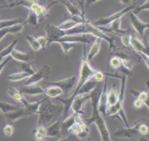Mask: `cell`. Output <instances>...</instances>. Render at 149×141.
Here are the masks:
<instances>
[{"label":"cell","instance_id":"cell-1","mask_svg":"<svg viewBox=\"0 0 149 141\" xmlns=\"http://www.w3.org/2000/svg\"><path fill=\"white\" fill-rule=\"evenodd\" d=\"M102 89H103V85L102 87H97L93 89L91 93H89V100H91V106H92V116L88 120H84L87 125H91L92 123H94L99 130V134H100V138L102 141H113L110 136V133L108 129V125L105 123V119L103 116L99 113V109H98V102H99V97H100L102 94Z\"/></svg>","mask_w":149,"mask_h":141},{"label":"cell","instance_id":"cell-2","mask_svg":"<svg viewBox=\"0 0 149 141\" xmlns=\"http://www.w3.org/2000/svg\"><path fill=\"white\" fill-rule=\"evenodd\" d=\"M37 114H38V125H45L55 116L63 114V106L54 105L52 102V99L45 96L40 102Z\"/></svg>","mask_w":149,"mask_h":141},{"label":"cell","instance_id":"cell-3","mask_svg":"<svg viewBox=\"0 0 149 141\" xmlns=\"http://www.w3.org/2000/svg\"><path fill=\"white\" fill-rule=\"evenodd\" d=\"M126 80L127 77L122 76L121 77V88L119 90V99L115 105L108 107L107 109V116H120V118L122 119V122L126 124V127H130L125 111H123V103H125V91H126Z\"/></svg>","mask_w":149,"mask_h":141},{"label":"cell","instance_id":"cell-4","mask_svg":"<svg viewBox=\"0 0 149 141\" xmlns=\"http://www.w3.org/2000/svg\"><path fill=\"white\" fill-rule=\"evenodd\" d=\"M67 131H70L72 135H76L78 139H86L89 133V129H88V125L86 124V122L83 120L82 116L77 114L74 123L70 127V129Z\"/></svg>","mask_w":149,"mask_h":141},{"label":"cell","instance_id":"cell-5","mask_svg":"<svg viewBox=\"0 0 149 141\" xmlns=\"http://www.w3.org/2000/svg\"><path fill=\"white\" fill-rule=\"evenodd\" d=\"M45 33H47V45L50 46L53 43H59L60 39H63L66 35L65 30H61L55 24H47L45 26Z\"/></svg>","mask_w":149,"mask_h":141},{"label":"cell","instance_id":"cell-6","mask_svg":"<svg viewBox=\"0 0 149 141\" xmlns=\"http://www.w3.org/2000/svg\"><path fill=\"white\" fill-rule=\"evenodd\" d=\"M133 8H134L133 4H132V5H128V6H126L125 9L117 11V12H115V14L110 15V16H108V17L99 18V20L95 21V23H93V24H94L95 27H105V26H108V24H110L111 22H114V21H116V20H120V18H121L123 15H126L127 12H130V11H132Z\"/></svg>","mask_w":149,"mask_h":141},{"label":"cell","instance_id":"cell-7","mask_svg":"<svg viewBox=\"0 0 149 141\" xmlns=\"http://www.w3.org/2000/svg\"><path fill=\"white\" fill-rule=\"evenodd\" d=\"M50 76V67L49 66H43L40 69L36 71L32 76H29L26 80L24 85H29V84H38V82H42L44 79H48V77Z\"/></svg>","mask_w":149,"mask_h":141},{"label":"cell","instance_id":"cell-8","mask_svg":"<svg viewBox=\"0 0 149 141\" xmlns=\"http://www.w3.org/2000/svg\"><path fill=\"white\" fill-rule=\"evenodd\" d=\"M87 100H89V94H78L74 96V99L72 100L71 103V112L74 114H83V105L87 102Z\"/></svg>","mask_w":149,"mask_h":141},{"label":"cell","instance_id":"cell-9","mask_svg":"<svg viewBox=\"0 0 149 141\" xmlns=\"http://www.w3.org/2000/svg\"><path fill=\"white\" fill-rule=\"evenodd\" d=\"M77 83V77H70V78H66V79H63V80H58V82H52L50 84L52 85H55V87L60 88L63 90V93L65 95H69L72 89L74 88V85Z\"/></svg>","mask_w":149,"mask_h":141},{"label":"cell","instance_id":"cell-10","mask_svg":"<svg viewBox=\"0 0 149 141\" xmlns=\"http://www.w3.org/2000/svg\"><path fill=\"white\" fill-rule=\"evenodd\" d=\"M64 41L67 43H82L83 45L87 44H92L95 40V36L88 34V33H83V34H74V35H66L63 38Z\"/></svg>","mask_w":149,"mask_h":141},{"label":"cell","instance_id":"cell-11","mask_svg":"<svg viewBox=\"0 0 149 141\" xmlns=\"http://www.w3.org/2000/svg\"><path fill=\"white\" fill-rule=\"evenodd\" d=\"M141 120V119H139ZM139 120L137 123H134L133 127H126V128H120L119 130H116L114 133V136L116 138H123V139H134L138 135L137 131V125L139 123Z\"/></svg>","mask_w":149,"mask_h":141},{"label":"cell","instance_id":"cell-12","mask_svg":"<svg viewBox=\"0 0 149 141\" xmlns=\"http://www.w3.org/2000/svg\"><path fill=\"white\" fill-rule=\"evenodd\" d=\"M130 21H131L132 27L134 28L136 32H137V34L139 36H144V32L149 28V23L139 20V18L136 15H133L132 12H130Z\"/></svg>","mask_w":149,"mask_h":141},{"label":"cell","instance_id":"cell-13","mask_svg":"<svg viewBox=\"0 0 149 141\" xmlns=\"http://www.w3.org/2000/svg\"><path fill=\"white\" fill-rule=\"evenodd\" d=\"M98 28L100 29L103 33H107V32H109V33H115V34H119L120 36L123 35V34L130 33V30L122 29V28H121V18H120V20H116V21H114V22H111L109 28H107V27H98Z\"/></svg>","mask_w":149,"mask_h":141},{"label":"cell","instance_id":"cell-14","mask_svg":"<svg viewBox=\"0 0 149 141\" xmlns=\"http://www.w3.org/2000/svg\"><path fill=\"white\" fill-rule=\"evenodd\" d=\"M10 56L12 57V60H15L16 62H32L34 54H33V51L24 52V51H20V50L14 49V50L11 51Z\"/></svg>","mask_w":149,"mask_h":141},{"label":"cell","instance_id":"cell-15","mask_svg":"<svg viewBox=\"0 0 149 141\" xmlns=\"http://www.w3.org/2000/svg\"><path fill=\"white\" fill-rule=\"evenodd\" d=\"M23 95L26 96H36V95H44V90L40 88L38 84H29V85H23L22 88L18 89Z\"/></svg>","mask_w":149,"mask_h":141},{"label":"cell","instance_id":"cell-16","mask_svg":"<svg viewBox=\"0 0 149 141\" xmlns=\"http://www.w3.org/2000/svg\"><path fill=\"white\" fill-rule=\"evenodd\" d=\"M43 99H44V97H43ZM42 100L29 102L26 99H23L21 105L23 106V109H24V112H26V117H27V116H32V114H37V113H38V108H39V105H40Z\"/></svg>","mask_w":149,"mask_h":141},{"label":"cell","instance_id":"cell-17","mask_svg":"<svg viewBox=\"0 0 149 141\" xmlns=\"http://www.w3.org/2000/svg\"><path fill=\"white\" fill-rule=\"evenodd\" d=\"M24 24H26V22L17 23V24H14V26H11V27H6V28L0 29V41H1V39L8 34H20L22 32Z\"/></svg>","mask_w":149,"mask_h":141},{"label":"cell","instance_id":"cell-18","mask_svg":"<svg viewBox=\"0 0 149 141\" xmlns=\"http://www.w3.org/2000/svg\"><path fill=\"white\" fill-rule=\"evenodd\" d=\"M130 46L133 47V50L136 52H142V54H146L148 55V46L146 44H143V41L141 39H138L134 34L131 35V41H130Z\"/></svg>","mask_w":149,"mask_h":141},{"label":"cell","instance_id":"cell-19","mask_svg":"<svg viewBox=\"0 0 149 141\" xmlns=\"http://www.w3.org/2000/svg\"><path fill=\"white\" fill-rule=\"evenodd\" d=\"M102 41L103 40L100 38H95V40L91 44L89 50L87 52V60H88V62H91V61L99 54V50H100V46H102Z\"/></svg>","mask_w":149,"mask_h":141},{"label":"cell","instance_id":"cell-20","mask_svg":"<svg viewBox=\"0 0 149 141\" xmlns=\"http://www.w3.org/2000/svg\"><path fill=\"white\" fill-rule=\"evenodd\" d=\"M22 117H26V112H24L23 107H20L18 109H16V111L5 113L6 123H11V124H14V122H16L17 119H21Z\"/></svg>","mask_w":149,"mask_h":141},{"label":"cell","instance_id":"cell-21","mask_svg":"<svg viewBox=\"0 0 149 141\" xmlns=\"http://www.w3.org/2000/svg\"><path fill=\"white\" fill-rule=\"evenodd\" d=\"M61 118L58 119L56 122H54L53 124L47 127V138H60L61 135Z\"/></svg>","mask_w":149,"mask_h":141},{"label":"cell","instance_id":"cell-22","mask_svg":"<svg viewBox=\"0 0 149 141\" xmlns=\"http://www.w3.org/2000/svg\"><path fill=\"white\" fill-rule=\"evenodd\" d=\"M61 4H63L65 8H66V10H67V12L70 14V16H84V12H83L82 10H79L78 6L74 5V4L71 1V0L63 1Z\"/></svg>","mask_w":149,"mask_h":141},{"label":"cell","instance_id":"cell-23","mask_svg":"<svg viewBox=\"0 0 149 141\" xmlns=\"http://www.w3.org/2000/svg\"><path fill=\"white\" fill-rule=\"evenodd\" d=\"M28 10L32 11V12H34V14L38 16V17H43V16H47V15H48V10H49V9L47 8L45 5L40 4L39 1H36Z\"/></svg>","mask_w":149,"mask_h":141},{"label":"cell","instance_id":"cell-24","mask_svg":"<svg viewBox=\"0 0 149 141\" xmlns=\"http://www.w3.org/2000/svg\"><path fill=\"white\" fill-rule=\"evenodd\" d=\"M44 94L47 95V97H49V99H56V97H60L61 95H64L63 90L58 87H55V85H52V84L44 90Z\"/></svg>","mask_w":149,"mask_h":141},{"label":"cell","instance_id":"cell-25","mask_svg":"<svg viewBox=\"0 0 149 141\" xmlns=\"http://www.w3.org/2000/svg\"><path fill=\"white\" fill-rule=\"evenodd\" d=\"M117 99H119V91L115 87H113L110 90L107 91V105L108 107L115 105L117 102Z\"/></svg>","mask_w":149,"mask_h":141},{"label":"cell","instance_id":"cell-26","mask_svg":"<svg viewBox=\"0 0 149 141\" xmlns=\"http://www.w3.org/2000/svg\"><path fill=\"white\" fill-rule=\"evenodd\" d=\"M34 139L37 141H44L47 139V127L45 125H38L33 131Z\"/></svg>","mask_w":149,"mask_h":141},{"label":"cell","instance_id":"cell-27","mask_svg":"<svg viewBox=\"0 0 149 141\" xmlns=\"http://www.w3.org/2000/svg\"><path fill=\"white\" fill-rule=\"evenodd\" d=\"M16 44H17V40H12L8 46H5L3 50H0V62H1L4 58H6V57L10 56V54H11V51L15 49Z\"/></svg>","mask_w":149,"mask_h":141},{"label":"cell","instance_id":"cell-28","mask_svg":"<svg viewBox=\"0 0 149 141\" xmlns=\"http://www.w3.org/2000/svg\"><path fill=\"white\" fill-rule=\"evenodd\" d=\"M9 96L12 97V100H15L17 103H22L24 99V95L18 89H15V88H9Z\"/></svg>","mask_w":149,"mask_h":141},{"label":"cell","instance_id":"cell-29","mask_svg":"<svg viewBox=\"0 0 149 141\" xmlns=\"http://www.w3.org/2000/svg\"><path fill=\"white\" fill-rule=\"evenodd\" d=\"M28 77H29L28 73L22 72V71H18V72H15V73H12V74H10L8 77V79H9V80H12V82H21V80L27 79Z\"/></svg>","mask_w":149,"mask_h":141},{"label":"cell","instance_id":"cell-30","mask_svg":"<svg viewBox=\"0 0 149 141\" xmlns=\"http://www.w3.org/2000/svg\"><path fill=\"white\" fill-rule=\"evenodd\" d=\"M20 108V106H15V105H11L9 102H5V101H0V112L5 113H9L12 111H16V109Z\"/></svg>","mask_w":149,"mask_h":141},{"label":"cell","instance_id":"cell-31","mask_svg":"<svg viewBox=\"0 0 149 141\" xmlns=\"http://www.w3.org/2000/svg\"><path fill=\"white\" fill-rule=\"evenodd\" d=\"M26 24H29V26H32L33 28H37V27L39 26V17L37 16L34 12L29 11L28 17H27V20H26Z\"/></svg>","mask_w":149,"mask_h":141},{"label":"cell","instance_id":"cell-32","mask_svg":"<svg viewBox=\"0 0 149 141\" xmlns=\"http://www.w3.org/2000/svg\"><path fill=\"white\" fill-rule=\"evenodd\" d=\"M23 20L22 18H12V20H0V29L6 28V27H11L14 24L17 23H22Z\"/></svg>","mask_w":149,"mask_h":141},{"label":"cell","instance_id":"cell-33","mask_svg":"<svg viewBox=\"0 0 149 141\" xmlns=\"http://www.w3.org/2000/svg\"><path fill=\"white\" fill-rule=\"evenodd\" d=\"M131 94L134 95L137 99H139L148 107V97H149L148 91H136V90H131Z\"/></svg>","mask_w":149,"mask_h":141},{"label":"cell","instance_id":"cell-34","mask_svg":"<svg viewBox=\"0 0 149 141\" xmlns=\"http://www.w3.org/2000/svg\"><path fill=\"white\" fill-rule=\"evenodd\" d=\"M76 26H78V23L76 22V21H73V20H71V18H69V20H66V21H64L63 23L60 24V26H58L61 30H70V29H72V28H74Z\"/></svg>","mask_w":149,"mask_h":141},{"label":"cell","instance_id":"cell-35","mask_svg":"<svg viewBox=\"0 0 149 141\" xmlns=\"http://www.w3.org/2000/svg\"><path fill=\"white\" fill-rule=\"evenodd\" d=\"M27 41H28V45L31 46V49H32V51H39L40 50V45H39V43L37 40L36 36L27 35Z\"/></svg>","mask_w":149,"mask_h":141},{"label":"cell","instance_id":"cell-36","mask_svg":"<svg viewBox=\"0 0 149 141\" xmlns=\"http://www.w3.org/2000/svg\"><path fill=\"white\" fill-rule=\"evenodd\" d=\"M137 131H138L139 135H142L143 138H146L148 134H149V127H148V124L144 123L143 119L139 120V123H138V125H137Z\"/></svg>","mask_w":149,"mask_h":141},{"label":"cell","instance_id":"cell-37","mask_svg":"<svg viewBox=\"0 0 149 141\" xmlns=\"http://www.w3.org/2000/svg\"><path fill=\"white\" fill-rule=\"evenodd\" d=\"M109 65L113 69H120V67L122 66V58H120L119 56H111L110 61H109Z\"/></svg>","mask_w":149,"mask_h":141},{"label":"cell","instance_id":"cell-38","mask_svg":"<svg viewBox=\"0 0 149 141\" xmlns=\"http://www.w3.org/2000/svg\"><path fill=\"white\" fill-rule=\"evenodd\" d=\"M17 63H18V67L21 68V71L28 73L29 76H32L33 73L36 72V71L32 68V62H17Z\"/></svg>","mask_w":149,"mask_h":141},{"label":"cell","instance_id":"cell-39","mask_svg":"<svg viewBox=\"0 0 149 141\" xmlns=\"http://www.w3.org/2000/svg\"><path fill=\"white\" fill-rule=\"evenodd\" d=\"M105 78H107L105 73L102 72V71H99V69H97V71H94V73H93V76H92L91 79H93V80L97 82V83H104Z\"/></svg>","mask_w":149,"mask_h":141},{"label":"cell","instance_id":"cell-40","mask_svg":"<svg viewBox=\"0 0 149 141\" xmlns=\"http://www.w3.org/2000/svg\"><path fill=\"white\" fill-rule=\"evenodd\" d=\"M59 44L61 45V49H63V51H64L65 55H69L70 50H72V49L74 47V44H73V43H67V41H64L63 39H60Z\"/></svg>","mask_w":149,"mask_h":141},{"label":"cell","instance_id":"cell-41","mask_svg":"<svg viewBox=\"0 0 149 141\" xmlns=\"http://www.w3.org/2000/svg\"><path fill=\"white\" fill-rule=\"evenodd\" d=\"M3 133H4V135L6 138H10L14 135V133H15V127L14 124H11V123H6L3 128Z\"/></svg>","mask_w":149,"mask_h":141},{"label":"cell","instance_id":"cell-42","mask_svg":"<svg viewBox=\"0 0 149 141\" xmlns=\"http://www.w3.org/2000/svg\"><path fill=\"white\" fill-rule=\"evenodd\" d=\"M148 9H149V4H148V1H147L146 4L141 5V6H134V8H133V10H132V14L137 16V15L139 14L141 11H143V10H148Z\"/></svg>","mask_w":149,"mask_h":141},{"label":"cell","instance_id":"cell-43","mask_svg":"<svg viewBox=\"0 0 149 141\" xmlns=\"http://www.w3.org/2000/svg\"><path fill=\"white\" fill-rule=\"evenodd\" d=\"M131 35H132V33H127V34H123V35L120 36V38H121V41H122V45L130 46V41H131Z\"/></svg>","mask_w":149,"mask_h":141},{"label":"cell","instance_id":"cell-44","mask_svg":"<svg viewBox=\"0 0 149 141\" xmlns=\"http://www.w3.org/2000/svg\"><path fill=\"white\" fill-rule=\"evenodd\" d=\"M37 40H38L39 45H40V49H47L48 45H47V38L45 36H37Z\"/></svg>","mask_w":149,"mask_h":141},{"label":"cell","instance_id":"cell-45","mask_svg":"<svg viewBox=\"0 0 149 141\" xmlns=\"http://www.w3.org/2000/svg\"><path fill=\"white\" fill-rule=\"evenodd\" d=\"M143 106H144V103L142 102L139 99H137V97H136L134 101H133V107H134L136 109H141V108L143 107Z\"/></svg>","mask_w":149,"mask_h":141},{"label":"cell","instance_id":"cell-46","mask_svg":"<svg viewBox=\"0 0 149 141\" xmlns=\"http://www.w3.org/2000/svg\"><path fill=\"white\" fill-rule=\"evenodd\" d=\"M99 0H82V4L84 5V8H87L88 9L89 6H92L93 4H95V3H98Z\"/></svg>","mask_w":149,"mask_h":141},{"label":"cell","instance_id":"cell-47","mask_svg":"<svg viewBox=\"0 0 149 141\" xmlns=\"http://www.w3.org/2000/svg\"><path fill=\"white\" fill-rule=\"evenodd\" d=\"M8 62H9V57H6V58H4L1 62H0V73L3 72V69L5 68V66L8 65Z\"/></svg>","mask_w":149,"mask_h":141},{"label":"cell","instance_id":"cell-48","mask_svg":"<svg viewBox=\"0 0 149 141\" xmlns=\"http://www.w3.org/2000/svg\"><path fill=\"white\" fill-rule=\"evenodd\" d=\"M120 4L125 5V6H128V5H132V3L134 1V0H119Z\"/></svg>","mask_w":149,"mask_h":141},{"label":"cell","instance_id":"cell-49","mask_svg":"<svg viewBox=\"0 0 149 141\" xmlns=\"http://www.w3.org/2000/svg\"><path fill=\"white\" fill-rule=\"evenodd\" d=\"M10 8H15L14 3H11V4H6V5H0V9H10Z\"/></svg>","mask_w":149,"mask_h":141},{"label":"cell","instance_id":"cell-50","mask_svg":"<svg viewBox=\"0 0 149 141\" xmlns=\"http://www.w3.org/2000/svg\"><path fill=\"white\" fill-rule=\"evenodd\" d=\"M63 1H67V0H54V1H53V3L50 4V5H49V6H48V9H49V8H50V6H52V5H54L55 3H60V4H61V3H63Z\"/></svg>","mask_w":149,"mask_h":141},{"label":"cell","instance_id":"cell-51","mask_svg":"<svg viewBox=\"0 0 149 141\" xmlns=\"http://www.w3.org/2000/svg\"><path fill=\"white\" fill-rule=\"evenodd\" d=\"M58 141H72V139L71 138H64V139H60Z\"/></svg>","mask_w":149,"mask_h":141},{"label":"cell","instance_id":"cell-52","mask_svg":"<svg viewBox=\"0 0 149 141\" xmlns=\"http://www.w3.org/2000/svg\"><path fill=\"white\" fill-rule=\"evenodd\" d=\"M6 4H9L8 0H0V5H6Z\"/></svg>","mask_w":149,"mask_h":141},{"label":"cell","instance_id":"cell-53","mask_svg":"<svg viewBox=\"0 0 149 141\" xmlns=\"http://www.w3.org/2000/svg\"><path fill=\"white\" fill-rule=\"evenodd\" d=\"M139 141H147V140H146V139H144V138H143V136H142V139H141V140H139Z\"/></svg>","mask_w":149,"mask_h":141},{"label":"cell","instance_id":"cell-54","mask_svg":"<svg viewBox=\"0 0 149 141\" xmlns=\"http://www.w3.org/2000/svg\"><path fill=\"white\" fill-rule=\"evenodd\" d=\"M87 141H93V140H92L91 138H88V139H87Z\"/></svg>","mask_w":149,"mask_h":141},{"label":"cell","instance_id":"cell-55","mask_svg":"<svg viewBox=\"0 0 149 141\" xmlns=\"http://www.w3.org/2000/svg\"><path fill=\"white\" fill-rule=\"evenodd\" d=\"M0 113H1V112H0Z\"/></svg>","mask_w":149,"mask_h":141}]
</instances>
